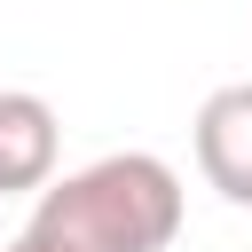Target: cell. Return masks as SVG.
<instances>
[{
  "label": "cell",
  "mask_w": 252,
  "mask_h": 252,
  "mask_svg": "<svg viewBox=\"0 0 252 252\" xmlns=\"http://www.w3.org/2000/svg\"><path fill=\"white\" fill-rule=\"evenodd\" d=\"M181 236V173L150 150H110L39 189L24 244L32 252H165Z\"/></svg>",
  "instance_id": "cell-1"
},
{
  "label": "cell",
  "mask_w": 252,
  "mask_h": 252,
  "mask_svg": "<svg viewBox=\"0 0 252 252\" xmlns=\"http://www.w3.org/2000/svg\"><path fill=\"white\" fill-rule=\"evenodd\" d=\"M197 173L228 205H252V79L205 94V110H197Z\"/></svg>",
  "instance_id": "cell-2"
},
{
  "label": "cell",
  "mask_w": 252,
  "mask_h": 252,
  "mask_svg": "<svg viewBox=\"0 0 252 252\" xmlns=\"http://www.w3.org/2000/svg\"><path fill=\"white\" fill-rule=\"evenodd\" d=\"M55 110L32 87H0V197L55 181Z\"/></svg>",
  "instance_id": "cell-3"
},
{
  "label": "cell",
  "mask_w": 252,
  "mask_h": 252,
  "mask_svg": "<svg viewBox=\"0 0 252 252\" xmlns=\"http://www.w3.org/2000/svg\"><path fill=\"white\" fill-rule=\"evenodd\" d=\"M8 252H32V244H24V236H16V244H8Z\"/></svg>",
  "instance_id": "cell-4"
}]
</instances>
